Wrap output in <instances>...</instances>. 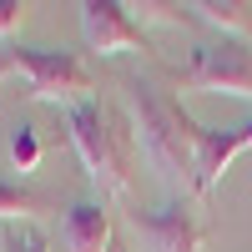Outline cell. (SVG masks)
I'll use <instances>...</instances> for the list:
<instances>
[{
    "instance_id": "6da1fadb",
    "label": "cell",
    "mask_w": 252,
    "mask_h": 252,
    "mask_svg": "<svg viewBox=\"0 0 252 252\" xmlns=\"http://www.w3.org/2000/svg\"><path fill=\"white\" fill-rule=\"evenodd\" d=\"M126 101H131V121H136V136L146 146L152 166L166 177V182H187L192 187V172H197V126L182 111V101H172L166 91H157L152 81H131L126 86Z\"/></svg>"
},
{
    "instance_id": "7a4b0ae2",
    "label": "cell",
    "mask_w": 252,
    "mask_h": 252,
    "mask_svg": "<svg viewBox=\"0 0 252 252\" xmlns=\"http://www.w3.org/2000/svg\"><path fill=\"white\" fill-rule=\"evenodd\" d=\"M66 126H71V146L86 177L101 187V192H131V141L126 131H116V116L101 106V101H81V106H66Z\"/></svg>"
},
{
    "instance_id": "3957f363",
    "label": "cell",
    "mask_w": 252,
    "mask_h": 252,
    "mask_svg": "<svg viewBox=\"0 0 252 252\" xmlns=\"http://www.w3.org/2000/svg\"><path fill=\"white\" fill-rule=\"evenodd\" d=\"M10 66L20 71V81L31 86V101H61V106H81L96 91L91 66L76 51H56V46H15Z\"/></svg>"
},
{
    "instance_id": "277c9868",
    "label": "cell",
    "mask_w": 252,
    "mask_h": 252,
    "mask_svg": "<svg viewBox=\"0 0 252 252\" xmlns=\"http://www.w3.org/2000/svg\"><path fill=\"white\" fill-rule=\"evenodd\" d=\"M182 91H202V96H237L252 101V46L242 40H212L197 46L187 71L177 76Z\"/></svg>"
},
{
    "instance_id": "5b68a950",
    "label": "cell",
    "mask_w": 252,
    "mask_h": 252,
    "mask_svg": "<svg viewBox=\"0 0 252 252\" xmlns=\"http://www.w3.org/2000/svg\"><path fill=\"white\" fill-rule=\"evenodd\" d=\"M76 10H81V35L96 56H141L146 51L136 15L121 0H81Z\"/></svg>"
},
{
    "instance_id": "8992f818",
    "label": "cell",
    "mask_w": 252,
    "mask_h": 252,
    "mask_svg": "<svg viewBox=\"0 0 252 252\" xmlns=\"http://www.w3.org/2000/svg\"><path fill=\"white\" fill-rule=\"evenodd\" d=\"M247 146H252V116H247L242 126H197V172H192V192L207 197Z\"/></svg>"
},
{
    "instance_id": "52a82bcc",
    "label": "cell",
    "mask_w": 252,
    "mask_h": 252,
    "mask_svg": "<svg viewBox=\"0 0 252 252\" xmlns=\"http://www.w3.org/2000/svg\"><path fill=\"white\" fill-rule=\"evenodd\" d=\"M131 227L152 242V252H202L207 232H202V222L192 217V207L187 202H172V207H161V212H131Z\"/></svg>"
},
{
    "instance_id": "ba28073f",
    "label": "cell",
    "mask_w": 252,
    "mask_h": 252,
    "mask_svg": "<svg viewBox=\"0 0 252 252\" xmlns=\"http://www.w3.org/2000/svg\"><path fill=\"white\" fill-rule=\"evenodd\" d=\"M116 237L106 202H71L61 212V247L66 252H106Z\"/></svg>"
},
{
    "instance_id": "9c48e42d",
    "label": "cell",
    "mask_w": 252,
    "mask_h": 252,
    "mask_svg": "<svg viewBox=\"0 0 252 252\" xmlns=\"http://www.w3.org/2000/svg\"><path fill=\"white\" fill-rule=\"evenodd\" d=\"M187 10H197L202 26L222 31V40L252 46V5H242V0H197V5H187Z\"/></svg>"
},
{
    "instance_id": "30bf717a",
    "label": "cell",
    "mask_w": 252,
    "mask_h": 252,
    "mask_svg": "<svg viewBox=\"0 0 252 252\" xmlns=\"http://www.w3.org/2000/svg\"><path fill=\"white\" fill-rule=\"evenodd\" d=\"M56 197L51 192H40V187L31 182H10V177H0V222H31L40 212H56Z\"/></svg>"
},
{
    "instance_id": "8fae6325",
    "label": "cell",
    "mask_w": 252,
    "mask_h": 252,
    "mask_svg": "<svg viewBox=\"0 0 252 252\" xmlns=\"http://www.w3.org/2000/svg\"><path fill=\"white\" fill-rule=\"evenodd\" d=\"M10 161H15V172H20V177L40 166V136H35V126L20 121L15 131H10Z\"/></svg>"
},
{
    "instance_id": "7c38bea8",
    "label": "cell",
    "mask_w": 252,
    "mask_h": 252,
    "mask_svg": "<svg viewBox=\"0 0 252 252\" xmlns=\"http://www.w3.org/2000/svg\"><path fill=\"white\" fill-rule=\"evenodd\" d=\"M5 252H51V242H46V232H40L35 222H5Z\"/></svg>"
},
{
    "instance_id": "4fadbf2b",
    "label": "cell",
    "mask_w": 252,
    "mask_h": 252,
    "mask_svg": "<svg viewBox=\"0 0 252 252\" xmlns=\"http://www.w3.org/2000/svg\"><path fill=\"white\" fill-rule=\"evenodd\" d=\"M20 20H26V5L20 0H0V35H15Z\"/></svg>"
},
{
    "instance_id": "5bb4252c",
    "label": "cell",
    "mask_w": 252,
    "mask_h": 252,
    "mask_svg": "<svg viewBox=\"0 0 252 252\" xmlns=\"http://www.w3.org/2000/svg\"><path fill=\"white\" fill-rule=\"evenodd\" d=\"M106 252H131V247H126V237H111V247Z\"/></svg>"
},
{
    "instance_id": "9a60e30c",
    "label": "cell",
    "mask_w": 252,
    "mask_h": 252,
    "mask_svg": "<svg viewBox=\"0 0 252 252\" xmlns=\"http://www.w3.org/2000/svg\"><path fill=\"white\" fill-rule=\"evenodd\" d=\"M10 71H15V66H10V56H0V81H5Z\"/></svg>"
}]
</instances>
